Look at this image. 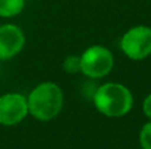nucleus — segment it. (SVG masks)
Here are the masks:
<instances>
[{"label": "nucleus", "mask_w": 151, "mask_h": 149, "mask_svg": "<svg viewBox=\"0 0 151 149\" xmlns=\"http://www.w3.org/2000/svg\"><path fill=\"white\" fill-rule=\"evenodd\" d=\"M81 58V73L89 79H99L106 77L114 66L113 53L102 45L88 48Z\"/></svg>", "instance_id": "3"}, {"label": "nucleus", "mask_w": 151, "mask_h": 149, "mask_svg": "<svg viewBox=\"0 0 151 149\" xmlns=\"http://www.w3.org/2000/svg\"><path fill=\"white\" fill-rule=\"evenodd\" d=\"M121 50L127 58L141 61L151 55V28L138 25L130 28L121 38Z\"/></svg>", "instance_id": "4"}, {"label": "nucleus", "mask_w": 151, "mask_h": 149, "mask_svg": "<svg viewBox=\"0 0 151 149\" xmlns=\"http://www.w3.org/2000/svg\"><path fill=\"white\" fill-rule=\"evenodd\" d=\"M93 102L102 115L107 118H122L131 111L134 98L125 84L107 82L97 87Z\"/></svg>", "instance_id": "2"}, {"label": "nucleus", "mask_w": 151, "mask_h": 149, "mask_svg": "<svg viewBox=\"0 0 151 149\" xmlns=\"http://www.w3.org/2000/svg\"><path fill=\"white\" fill-rule=\"evenodd\" d=\"M28 111L36 120L49 121L57 118L64 106V94L57 83L42 82L27 96Z\"/></svg>", "instance_id": "1"}, {"label": "nucleus", "mask_w": 151, "mask_h": 149, "mask_svg": "<svg viewBox=\"0 0 151 149\" xmlns=\"http://www.w3.org/2000/svg\"><path fill=\"white\" fill-rule=\"evenodd\" d=\"M25 45V36L15 24L0 25V61H7L17 55Z\"/></svg>", "instance_id": "6"}, {"label": "nucleus", "mask_w": 151, "mask_h": 149, "mask_svg": "<svg viewBox=\"0 0 151 149\" xmlns=\"http://www.w3.org/2000/svg\"><path fill=\"white\" fill-rule=\"evenodd\" d=\"M25 0H0V17H15L24 9Z\"/></svg>", "instance_id": "7"}, {"label": "nucleus", "mask_w": 151, "mask_h": 149, "mask_svg": "<svg viewBox=\"0 0 151 149\" xmlns=\"http://www.w3.org/2000/svg\"><path fill=\"white\" fill-rule=\"evenodd\" d=\"M139 144L142 149H151V120L145 124L139 132Z\"/></svg>", "instance_id": "9"}, {"label": "nucleus", "mask_w": 151, "mask_h": 149, "mask_svg": "<svg viewBox=\"0 0 151 149\" xmlns=\"http://www.w3.org/2000/svg\"><path fill=\"white\" fill-rule=\"evenodd\" d=\"M28 114V100L23 94L8 92L0 96V124L1 126H16L21 123Z\"/></svg>", "instance_id": "5"}, {"label": "nucleus", "mask_w": 151, "mask_h": 149, "mask_svg": "<svg viewBox=\"0 0 151 149\" xmlns=\"http://www.w3.org/2000/svg\"><path fill=\"white\" fill-rule=\"evenodd\" d=\"M143 114L146 115V118L151 120V94H149L143 100Z\"/></svg>", "instance_id": "10"}, {"label": "nucleus", "mask_w": 151, "mask_h": 149, "mask_svg": "<svg viewBox=\"0 0 151 149\" xmlns=\"http://www.w3.org/2000/svg\"><path fill=\"white\" fill-rule=\"evenodd\" d=\"M63 67L66 73L77 74L78 71H81V58L78 55H68L64 60Z\"/></svg>", "instance_id": "8"}]
</instances>
